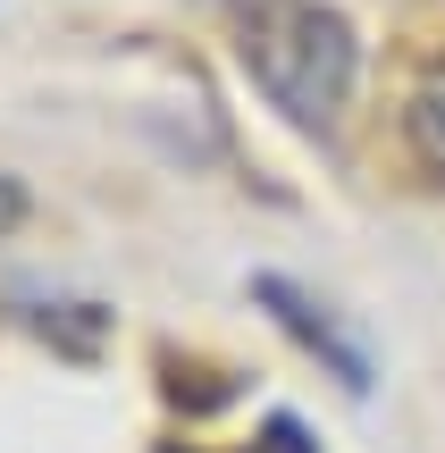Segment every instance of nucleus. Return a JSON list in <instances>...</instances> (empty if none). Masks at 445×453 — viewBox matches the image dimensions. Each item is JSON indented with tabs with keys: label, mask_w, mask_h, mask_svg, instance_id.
Masks as SVG:
<instances>
[{
	"label": "nucleus",
	"mask_w": 445,
	"mask_h": 453,
	"mask_svg": "<svg viewBox=\"0 0 445 453\" xmlns=\"http://www.w3.org/2000/svg\"><path fill=\"white\" fill-rule=\"evenodd\" d=\"M17 219H26V185H17V177H0V235H9Z\"/></svg>",
	"instance_id": "4"
},
{
	"label": "nucleus",
	"mask_w": 445,
	"mask_h": 453,
	"mask_svg": "<svg viewBox=\"0 0 445 453\" xmlns=\"http://www.w3.org/2000/svg\"><path fill=\"white\" fill-rule=\"evenodd\" d=\"M403 151L429 185H445V59L420 67L412 93H403Z\"/></svg>",
	"instance_id": "2"
},
{
	"label": "nucleus",
	"mask_w": 445,
	"mask_h": 453,
	"mask_svg": "<svg viewBox=\"0 0 445 453\" xmlns=\"http://www.w3.org/2000/svg\"><path fill=\"white\" fill-rule=\"evenodd\" d=\"M235 59L261 84V101L303 134H336L362 84L353 17L328 0H235Z\"/></svg>",
	"instance_id": "1"
},
{
	"label": "nucleus",
	"mask_w": 445,
	"mask_h": 453,
	"mask_svg": "<svg viewBox=\"0 0 445 453\" xmlns=\"http://www.w3.org/2000/svg\"><path fill=\"white\" fill-rule=\"evenodd\" d=\"M261 303H278V319H286V327H295V336H303V344H311V353H328V370H336V378H345V387H353V395H362V387H370V361H362V353H353V344H345V336H336V327H328V319H319V311H311V303H303V294H295V286H286V277H261Z\"/></svg>",
	"instance_id": "3"
}]
</instances>
